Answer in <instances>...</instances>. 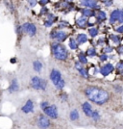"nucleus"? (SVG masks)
Instances as JSON below:
<instances>
[{
  "label": "nucleus",
  "instance_id": "1",
  "mask_svg": "<svg viewBox=\"0 0 123 129\" xmlns=\"http://www.w3.org/2000/svg\"><path fill=\"white\" fill-rule=\"evenodd\" d=\"M74 91L78 92L94 106L113 115L123 112V97L115 93L112 88L104 87L101 84L80 81L74 87Z\"/></svg>",
  "mask_w": 123,
  "mask_h": 129
},
{
  "label": "nucleus",
  "instance_id": "2",
  "mask_svg": "<svg viewBox=\"0 0 123 129\" xmlns=\"http://www.w3.org/2000/svg\"><path fill=\"white\" fill-rule=\"evenodd\" d=\"M17 127H35L37 129H66V124L55 121L46 117L42 111H37L32 117H30L20 126Z\"/></svg>",
  "mask_w": 123,
  "mask_h": 129
},
{
  "label": "nucleus",
  "instance_id": "3",
  "mask_svg": "<svg viewBox=\"0 0 123 129\" xmlns=\"http://www.w3.org/2000/svg\"><path fill=\"white\" fill-rule=\"evenodd\" d=\"M38 107H39V110L46 117H48L49 118L53 119L55 121L61 122V123L67 124V122L65 121V119H64V118H62L59 105L55 102V101H53V100H50L48 97L43 98V100L39 102Z\"/></svg>",
  "mask_w": 123,
  "mask_h": 129
},
{
  "label": "nucleus",
  "instance_id": "4",
  "mask_svg": "<svg viewBox=\"0 0 123 129\" xmlns=\"http://www.w3.org/2000/svg\"><path fill=\"white\" fill-rule=\"evenodd\" d=\"M68 106L69 108L67 111V118H68V121L70 123L73 124L74 126H79V127L89 126L87 118L84 117V115L79 110V108L70 101V99L68 102Z\"/></svg>",
  "mask_w": 123,
  "mask_h": 129
},
{
  "label": "nucleus",
  "instance_id": "5",
  "mask_svg": "<svg viewBox=\"0 0 123 129\" xmlns=\"http://www.w3.org/2000/svg\"><path fill=\"white\" fill-rule=\"evenodd\" d=\"M51 55L56 62L59 63H65L69 60V51L63 43L52 42L50 43Z\"/></svg>",
  "mask_w": 123,
  "mask_h": 129
},
{
  "label": "nucleus",
  "instance_id": "6",
  "mask_svg": "<svg viewBox=\"0 0 123 129\" xmlns=\"http://www.w3.org/2000/svg\"><path fill=\"white\" fill-rule=\"evenodd\" d=\"M48 77L52 83V85L55 87V89L57 91H62L64 90V88L66 85V82H65V79L63 77L62 71L56 66H51L49 68Z\"/></svg>",
  "mask_w": 123,
  "mask_h": 129
},
{
  "label": "nucleus",
  "instance_id": "7",
  "mask_svg": "<svg viewBox=\"0 0 123 129\" xmlns=\"http://www.w3.org/2000/svg\"><path fill=\"white\" fill-rule=\"evenodd\" d=\"M28 83L29 87L34 91H42V92H47L48 91V81L37 74L31 76Z\"/></svg>",
  "mask_w": 123,
  "mask_h": 129
},
{
  "label": "nucleus",
  "instance_id": "8",
  "mask_svg": "<svg viewBox=\"0 0 123 129\" xmlns=\"http://www.w3.org/2000/svg\"><path fill=\"white\" fill-rule=\"evenodd\" d=\"M68 36H69V33L63 31V30H53L50 33V38L54 40V42L61 43L68 38Z\"/></svg>",
  "mask_w": 123,
  "mask_h": 129
},
{
  "label": "nucleus",
  "instance_id": "9",
  "mask_svg": "<svg viewBox=\"0 0 123 129\" xmlns=\"http://www.w3.org/2000/svg\"><path fill=\"white\" fill-rule=\"evenodd\" d=\"M22 26V30H23V33L28 35L29 37H35L37 35V27L35 23L33 22H24L23 24H21Z\"/></svg>",
  "mask_w": 123,
  "mask_h": 129
},
{
  "label": "nucleus",
  "instance_id": "10",
  "mask_svg": "<svg viewBox=\"0 0 123 129\" xmlns=\"http://www.w3.org/2000/svg\"><path fill=\"white\" fill-rule=\"evenodd\" d=\"M20 90V85H19V82L16 76H11V78L9 79V87L7 89V91L10 93V94H14L18 92Z\"/></svg>",
  "mask_w": 123,
  "mask_h": 129
},
{
  "label": "nucleus",
  "instance_id": "11",
  "mask_svg": "<svg viewBox=\"0 0 123 129\" xmlns=\"http://www.w3.org/2000/svg\"><path fill=\"white\" fill-rule=\"evenodd\" d=\"M115 22L123 23V10L122 9H115L111 13L110 16V23L114 24Z\"/></svg>",
  "mask_w": 123,
  "mask_h": 129
},
{
  "label": "nucleus",
  "instance_id": "12",
  "mask_svg": "<svg viewBox=\"0 0 123 129\" xmlns=\"http://www.w3.org/2000/svg\"><path fill=\"white\" fill-rule=\"evenodd\" d=\"M113 70H114V67L112 64H104V66H102V67H100L99 72L103 76H108L110 73H112Z\"/></svg>",
  "mask_w": 123,
  "mask_h": 129
},
{
  "label": "nucleus",
  "instance_id": "13",
  "mask_svg": "<svg viewBox=\"0 0 123 129\" xmlns=\"http://www.w3.org/2000/svg\"><path fill=\"white\" fill-rule=\"evenodd\" d=\"M80 4L84 7H86L88 9H100V6L98 5V2L97 1H92V0H83L81 1Z\"/></svg>",
  "mask_w": 123,
  "mask_h": 129
},
{
  "label": "nucleus",
  "instance_id": "14",
  "mask_svg": "<svg viewBox=\"0 0 123 129\" xmlns=\"http://www.w3.org/2000/svg\"><path fill=\"white\" fill-rule=\"evenodd\" d=\"M32 67H33V70H35L36 72L39 73L42 70H43V64L42 63V61L39 59H35L32 62Z\"/></svg>",
  "mask_w": 123,
  "mask_h": 129
},
{
  "label": "nucleus",
  "instance_id": "15",
  "mask_svg": "<svg viewBox=\"0 0 123 129\" xmlns=\"http://www.w3.org/2000/svg\"><path fill=\"white\" fill-rule=\"evenodd\" d=\"M81 13L84 16H88V17H91V16H93L96 15V13L91 10V9H88V8H85V9H81Z\"/></svg>",
  "mask_w": 123,
  "mask_h": 129
},
{
  "label": "nucleus",
  "instance_id": "16",
  "mask_svg": "<svg viewBox=\"0 0 123 129\" xmlns=\"http://www.w3.org/2000/svg\"><path fill=\"white\" fill-rule=\"evenodd\" d=\"M76 42L78 43V44H83L88 42V37L86 34H78L77 38H76Z\"/></svg>",
  "mask_w": 123,
  "mask_h": 129
},
{
  "label": "nucleus",
  "instance_id": "17",
  "mask_svg": "<svg viewBox=\"0 0 123 129\" xmlns=\"http://www.w3.org/2000/svg\"><path fill=\"white\" fill-rule=\"evenodd\" d=\"M77 25L79 27H81L82 29H84V28L88 25V20H87L86 17H84V16L79 17V18L77 19Z\"/></svg>",
  "mask_w": 123,
  "mask_h": 129
},
{
  "label": "nucleus",
  "instance_id": "18",
  "mask_svg": "<svg viewBox=\"0 0 123 129\" xmlns=\"http://www.w3.org/2000/svg\"><path fill=\"white\" fill-rule=\"evenodd\" d=\"M95 16H96L97 20H98L99 22L104 21V20L106 19V17H107V16H106V13H105V12H103V11H97Z\"/></svg>",
  "mask_w": 123,
  "mask_h": 129
},
{
  "label": "nucleus",
  "instance_id": "19",
  "mask_svg": "<svg viewBox=\"0 0 123 129\" xmlns=\"http://www.w3.org/2000/svg\"><path fill=\"white\" fill-rule=\"evenodd\" d=\"M79 71V73H80V75L82 78H84V79H88L89 78V71H88V69L86 68H82L80 70H78Z\"/></svg>",
  "mask_w": 123,
  "mask_h": 129
},
{
  "label": "nucleus",
  "instance_id": "20",
  "mask_svg": "<svg viewBox=\"0 0 123 129\" xmlns=\"http://www.w3.org/2000/svg\"><path fill=\"white\" fill-rule=\"evenodd\" d=\"M78 45H79V44H78V43L76 42L75 39H73V38L70 39L69 40V47L72 49V50H75V49L78 48Z\"/></svg>",
  "mask_w": 123,
  "mask_h": 129
},
{
  "label": "nucleus",
  "instance_id": "21",
  "mask_svg": "<svg viewBox=\"0 0 123 129\" xmlns=\"http://www.w3.org/2000/svg\"><path fill=\"white\" fill-rule=\"evenodd\" d=\"M89 34H90V36H91V38H94V37H96L97 34H98V29H97L96 27L90 28L89 29Z\"/></svg>",
  "mask_w": 123,
  "mask_h": 129
},
{
  "label": "nucleus",
  "instance_id": "22",
  "mask_svg": "<svg viewBox=\"0 0 123 129\" xmlns=\"http://www.w3.org/2000/svg\"><path fill=\"white\" fill-rule=\"evenodd\" d=\"M79 62H80L82 64H86L88 63V60H87V57L85 56V54L83 52H81L79 54Z\"/></svg>",
  "mask_w": 123,
  "mask_h": 129
},
{
  "label": "nucleus",
  "instance_id": "23",
  "mask_svg": "<svg viewBox=\"0 0 123 129\" xmlns=\"http://www.w3.org/2000/svg\"><path fill=\"white\" fill-rule=\"evenodd\" d=\"M110 38H111V40H112L114 43H120V41H121V38H120L119 36H117V35H113V34L110 35Z\"/></svg>",
  "mask_w": 123,
  "mask_h": 129
},
{
  "label": "nucleus",
  "instance_id": "24",
  "mask_svg": "<svg viewBox=\"0 0 123 129\" xmlns=\"http://www.w3.org/2000/svg\"><path fill=\"white\" fill-rule=\"evenodd\" d=\"M87 54H88L90 57H93V56H95L97 53H96V51H95V49L91 47V48L88 49V52H87Z\"/></svg>",
  "mask_w": 123,
  "mask_h": 129
},
{
  "label": "nucleus",
  "instance_id": "25",
  "mask_svg": "<svg viewBox=\"0 0 123 129\" xmlns=\"http://www.w3.org/2000/svg\"><path fill=\"white\" fill-rule=\"evenodd\" d=\"M102 3H103V4H105V6H112V4H113V2H112V1H107V0L103 1Z\"/></svg>",
  "mask_w": 123,
  "mask_h": 129
},
{
  "label": "nucleus",
  "instance_id": "26",
  "mask_svg": "<svg viewBox=\"0 0 123 129\" xmlns=\"http://www.w3.org/2000/svg\"><path fill=\"white\" fill-rule=\"evenodd\" d=\"M104 51H105L106 53L112 52V47H111V46H107V47H105V48H104Z\"/></svg>",
  "mask_w": 123,
  "mask_h": 129
},
{
  "label": "nucleus",
  "instance_id": "27",
  "mask_svg": "<svg viewBox=\"0 0 123 129\" xmlns=\"http://www.w3.org/2000/svg\"><path fill=\"white\" fill-rule=\"evenodd\" d=\"M28 3H29V4H30V6H31V7H35V6L37 5V1H28Z\"/></svg>",
  "mask_w": 123,
  "mask_h": 129
},
{
  "label": "nucleus",
  "instance_id": "28",
  "mask_svg": "<svg viewBox=\"0 0 123 129\" xmlns=\"http://www.w3.org/2000/svg\"><path fill=\"white\" fill-rule=\"evenodd\" d=\"M116 31H117L118 33H123V25H121V26L117 27L116 29H115Z\"/></svg>",
  "mask_w": 123,
  "mask_h": 129
},
{
  "label": "nucleus",
  "instance_id": "29",
  "mask_svg": "<svg viewBox=\"0 0 123 129\" xmlns=\"http://www.w3.org/2000/svg\"><path fill=\"white\" fill-rule=\"evenodd\" d=\"M107 59H108V56L106 55V54H104V55L100 56V60H101V61H106Z\"/></svg>",
  "mask_w": 123,
  "mask_h": 129
},
{
  "label": "nucleus",
  "instance_id": "30",
  "mask_svg": "<svg viewBox=\"0 0 123 129\" xmlns=\"http://www.w3.org/2000/svg\"><path fill=\"white\" fill-rule=\"evenodd\" d=\"M118 54H123V45H120L119 47H118Z\"/></svg>",
  "mask_w": 123,
  "mask_h": 129
},
{
  "label": "nucleus",
  "instance_id": "31",
  "mask_svg": "<svg viewBox=\"0 0 123 129\" xmlns=\"http://www.w3.org/2000/svg\"><path fill=\"white\" fill-rule=\"evenodd\" d=\"M2 91H0V113H1V107H2Z\"/></svg>",
  "mask_w": 123,
  "mask_h": 129
},
{
  "label": "nucleus",
  "instance_id": "32",
  "mask_svg": "<svg viewBox=\"0 0 123 129\" xmlns=\"http://www.w3.org/2000/svg\"><path fill=\"white\" fill-rule=\"evenodd\" d=\"M49 1H39V4H42V6H44L45 4H48Z\"/></svg>",
  "mask_w": 123,
  "mask_h": 129
},
{
  "label": "nucleus",
  "instance_id": "33",
  "mask_svg": "<svg viewBox=\"0 0 123 129\" xmlns=\"http://www.w3.org/2000/svg\"><path fill=\"white\" fill-rule=\"evenodd\" d=\"M10 62H11L12 64H15V63H16V58H12V59L10 60Z\"/></svg>",
  "mask_w": 123,
  "mask_h": 129
},
{
  "label": "nucleus",
  "instance_id": "34",
  "mask_svg": "<svg viewBox=\"0 0 123 129\" xmlns=\"http://www.w3.org/2000/svg\"><path fill=\"white\" fill-rule=\"evenodd\" d=\"M21 129H37V128H35V127H22Z\"/></svg>",
  "mask_w": 123,
  "mask_h": 129
}]
</instances>
